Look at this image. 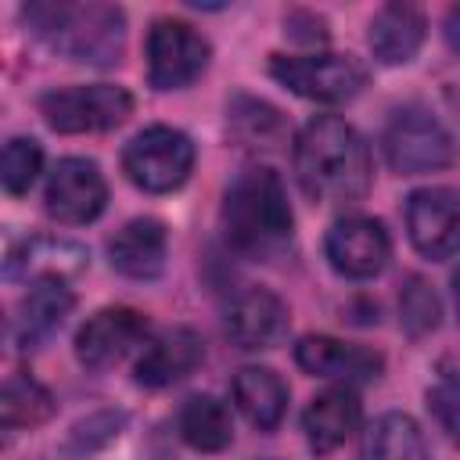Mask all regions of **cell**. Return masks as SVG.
Returning <instances> with one entry per match:
<instances>
[{"label":"cell","mask_w":460,"mask_h":460,"mask_svg":"<svg viewBox=\"0 0 460 460\" xmlns=\"http://www.w3.org/2000/svg\"><path fill=\"white\" fill-rule=\"evenodd\" d=\"M226 129L234 133V140H241L244 147H280L284 137H288V119L259 101V97H244L237 93L230 104H226Z\"/></svg>","instance_id":"obj_24"},{"label":"cell","mask_w":460,"mask_h":460,"mask_svg":"<svg viewBox=\"0 0 460 460\" xmlns=\"http://www.w3.org/2000/svg\"><path fill=\"white\" fill-rule=\"evenodd\" d=\"M108 205V183L97 162L90 158H61L47 180L43 190V208L50 219L65 226L90 223L104 212Z\"/></svg>","instance_id":"obj_9"},{"label":"cell","mask_w":460,"mask_h":460,"mask_svg":"<svg viewBox=\"0 0 460 460\" xmlns=\"http://www.w3.org/2000/svg\"><path fill=\"white\" fill-rule=\"evenodd\" d=\"M72 305H75V295L65 288V280H32L29 295L18 302V313H14V341L22 349L47 341L65 323Z\"/></svg>","instance_id":"obj_20"},{"label":"cell","mask_w":460,"mask_h":460,"mask_svg":"<svg viewBox=\"0 0 460 460\" xmlns=\"http://www.w3.org/2000/svg\"><path fill=\"white\" fill-rule=\"evenodd\" d=\"M29 32L50 50L83 65H115L126 47V14L111 4H29Z\"/></svg>","instance_id":"obj_3"},{"label":"cell","mask_w":460,"mask_h":460,"mask_svg":"<svg viewBox=\"0 0 460 460\" xmlns=\"http://www.w3.org/2000/svg\"><path fill=\"white\" fill-rule=\"evenodd\" d=\"M295 363L313 374V377H331L341 385H363L374 381L385 367L381 352L356 345V341H338L331 334H305L295 345Z\"/></svg>","instance_id":"obj_13"},{"label":"cell","mask_w":460,"mask_h":460,"mask_svg":"<svg viewBox=\"0 0 460 460\" xmlns=\"http://www.w3.org/2000/svg\"><path fill=\"white\" fill-rule=\"evenodd\" d=\"M438 316H442V305H438V295L431 291V284L424 277H406L402 288H399V323L410 338H424L438 327Z\"/></svg>","instance_id":"obj_26"},{"label":"cell","mask_w":460,"mask_h":460,"mask_svg":"<svg viewBox=\"0 0 460 460\" xmlns=\"http://www.w3.org/2000/svg\"><path fill=\"white\" fill-rule=\"evenodd\" d=\"M234 402L259 431H273L288 410V385L270 367H241L234 377Z\"/></svg>","instance_id":"obj_21"},{"label":"cell","mask_w":460,"mask_h":460,"mask_svg":"<svg viewBox=\"0 0 460 460\" xmlns=\"http://www.w3.org/2000/svg\"><path fill=\"white\" fill-rule=\"evenodd\" d=\"M226 334L241 349H270L288 331V305L266 288H244L226 305Z\"/></svg>","instance_id":"obj_14"},{"label":"cell","mask_w":460,"mask_h":460,"mask_svg":"<svg viewBox=\"0 0 460 460\" xmlns=\"http://www.w3.org/2000/svg\"><path fill=\"white\" fill-rule=\"evenodd\" d=\"M385 158L395 172L413 176V172H431V169H446L456 155L453 137L446 133V126L424 111V108H402L392 115V122L385 126L381 137Z\"/></svg>","instance_id":"obj_7"},{"label":"cell","mask_w":460,"mask_h":460,"mask_svg":"<svg viewBox=\"0 0 460 460\" xmlns=\"http://www.w3.org/2000/svg\"><path fill=\"white\" fill-rule=\"evenodd\" d=\"M359 460H431L424 431L406 413H381L359 442Z\"/></svg>","instance_id":"obj_22"},{"label":"cell","mask_w":460,"mask_h":460,"mask_svg":"<svg viewBox=\"0 0 460 460\" xmlns=\"http://www.w3.org/2000/svg\"><path fill=\"white\" fill-rule=\"evenodd\" d=\"M406 230L420 255L449 259L460 252V190L420 187L406 198Z\"/></svg>","instance_id":"obj_10"},{"label":"cell","mask_w":460,"mask_h":460,"mask_svg":"<svg viewBox=\"0 0 460 460\" xmlns=\"http://www.w3.org/2000/svg\"><path fill=\"white\" fill-rule=\"evenodd\" d=\"M295 172L309 198L352 205L370 187V151L345 119L316 115L295 140Z\"/></svg>","instance_id":"obj_1"},{"label":"cell","mask_w":460,"mask_h":460,"mask_svg":"<svg viewBox=\"0 0 460 460\" xmlns=\"http://www.w3.org/2000/svg\"><path fill=\"white\" fill-rule=\"evenodd\" d=\"M43 169V151L32 137H11L0 155V180L7 194H25Z\"/></svg>","instance_id":"obj_27"},{"label":"cell","mask_w":460,"mask_h":460,"mask_svg":"<svg viewBox=\"0 0 460 460\" xmlns=\"http://www.w3.org/2000/svg\"><path fill=\"white\" fill-rule=\"evenodd\" d=\"M428 410L438 420V428L460 446V374H442L428 388Z\"/></svg>","instance_id":"obj_28"},{"label":"cell","mask_w":460,"mask_h":460,"mask_svg":"<svg viewBox=\"0 0 460 460\" xmlns=\"http://www.w3.org/2000/svg\"><path fill=\"white\" fill-rule=\"evenodd\" d=\"M122 169H126L129 183H137L140 190L169 194L190 176L194 144L187 133H180L172 126H147L126 144Z\"/></svg>","instance_id":"obj_5"},{"label":"cell","mask_w":460,"mask_h":460,"mask_svg":"<svg viewBox=\"0 0 460 460\" xmlns=\"http://www.w3.org/2000/svg\"><path fill=\"white\" fill-rule=\"evenodd\" d=\"M165 248H169L165 226L151 216H140L129 219L122 230H115V237L108 241V262L129 280H151L165 266Z\"/></svg>","instance_id":"obj_17"},{"label":"cell","mask_w":460,"mask_h":460,"mask_svg":"<svg viewBox=\"0 0 460 460\" xmlns=\"http://www.w3.org/2000/svg\"><path fill=\"white\" fill-rule=\"evenodd\" d=\"M223 234L252 259H273L291 244L295 216L280 176L270 165H244L223 198Z\"/></svg>","instance_id":"obj_2"},{"label":"cell","mask_w":460,"mask_h":460,"mask_svg":"<svg viewBox=\"0 0 460 460\" xmlns=\"http://www.w3.org/2000/svg\"><path fill=\"white\" fill-rule=\"evenodd\" d=\"M327 262L352 280H370L385 270L388 255H392V241L388 230L370 219V216H345L327 230L323 241Z\"/></svg>","instance_id":"obj_12"},{"label":"cell","mask_w":460,"mask_h":460,"mask_svg":"<svg viewBox=\"0 0 460 460\" xmlns=\"http://www.w3.org/2000/svg\"><path fill=\"white\" fill-rule=\"evenodd\" d=\"M359 417H363V410H359V399L349 385L320 392L302 413V431H305L309 449L313 453H334L359 428Z\"/></svg>","instance_id":"obj_18"},{"label":"cell","mask_w":460,"mask_h":460,"mask_svg":"<svg viewBox=\"0 0 460 460\" xmlns=\"http://www.w3.org/2000/svg\"><path fill=\"white\" fill-rule=\"evenodd\" d=\"M424 14L413 7V4H385L374 18H370V29H367V43L374 50V58L381 65H406L420 43H424Z\"/></svg>","instance_id":"obj_19"},{"label":"cell","mask_w":460,"mask_h":460,"mask_svg":"<svg viewBox=\"0 0 460 460\" xmlns=\"http://www.w3.org/2000/svg\"><path fill=\"white\" fill-rule=\"evenodd\" d=\"M453 305H456V323H460V270L453 273Z\"/></svg>","instance_id":"obj_30"},{"label":"cell","mask_w":460,"mask_h":460,"mask_svg":"<svg viewBox=\"0 0 460 460\" xmlns=\"http://www.w3.org/2000/svg\"><path fill=\"white\" fill-rule=\"evenodd\" d=\"M446 40H449V47L460 54V7H453L449 18H446Z\"/></svg>","instance_id":"obj_29"},{"label":"cell","mask_w":460,"mask_h":460,"mask_svg":"<svg viewBox=\"0 0 460 460\" xmlns=\"http://www.w3.org/2000/svg\"><path fill=\"white\" fill-rule=\"evenodd\" d=\"M54 413V395L29 374H11L4 385V399H0V420L7 431L14 428H36L43 420H50Z\"/></svg>","instance_id":"obj_25"},{"label":"cell","mask_w":460,"mask_h":460,"mask_svg":"<svg viewBox=\"0 0 460 460\" xmlns=\"http://www.w3.org/2000/svg\"><path fill=\"white\" fill-rule=\"evenodd\" d=\"M86 270V248L65 237H25L7 252V280H65Z\"/></svg>","instance_id":"obj_16"},{"label":"cell","mask_w":460,"mask_h":460,"mask_svg":"<svg viewBox=\"0 0 460 460\" xmlns=\"http://www.w3.org/2000/svg\"><path fill=\"white\" fill-rule=\"evenodd\" d=\"M133 111V97L126 86L93 83V86H65L40 97V115L58 133H104L126 122Z\"/></svg>","instance_id":"obj_6"},{"label":"cell","mask_w":460,"mask_h":460,"mask_svg":"<svg viewBox=\"0 0 460 460\" xmlns=\"http://www.w3.org/2000/svg\"><path fill=\"white\" fill-rule=\"evenodd\" d=\"M201 356H205V345L190 327H169L144 345L133 367V377L144 388H169L183 381L201 363Z\"/></svg>","instance_id":"obj_15"},{"label":"cell","mask_w":460,"mask_h":460,"mask_svg":"<svg viewBox=\"0 0 460 460\" xmlns=\"http://www.w3.org/2000/svg\"><path fill=\"white\" fill-rule=\"evenodd\" d=\"M208 54V40L180 18H158L147 29V79L155 90L190 86L205 72Z\"/></svg>","instance_id":"obj_8"},{"label":"cell","mask_w":460,"mask_h":460,"mask_svg":"<svg viewBox=\"0 0 460 460\" xmlns=\"http://www.w3.org/2000/svg\"><path fill=\"white\" fill-rule=\"evenodd\" d=\"M147 341V316L129 305H108L93 313L75 334V359L90 370L115 367L137 345Z\"/></svg>","instance_id":"obj_11"},{"label":"cell","mask_w":460,"mask_h":460,"mask_svg":"<svg viewBox=\"0 0 460 460\" xmlns=\"http://www.w3.org/2000/svg\"><path fill=\"white\" fill-rule=\"evenodd\" d=\"M176 424H180V438L198 453H219L234 438L230 410L212 395H190Z\"/></svg>","instance_id":"obj_23"},{"label":"cell","mask_w":460,"mask_h":460,"mask_svg":"<svg viewBox=\"0 0 460 460\" xmlns=\"http://www.w3.org/2000/svg\"><path fill=\"white\" fill-rule=\"evenodd\" d=\"M270 75L291 93L320 104L352 101L367 83V68L352 54H273Z\"/></svg>","instance_id":"obj_4"}]
</instances>
